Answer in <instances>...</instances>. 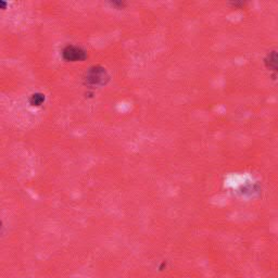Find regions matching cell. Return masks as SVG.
Returning <instances> with one entry per match:
<instances>
[{"label":"cell","mask_w":278,"mask_h":278,"mask_svg":"<svg viewBox=\"0 0 278 278\" xmlns=\"http://www.w3.org/2000/svg\"><path fill=\"white\" fill-rule=\"evenodd\" d=\"M85 80L89 85L99 86L106 84L107 81L109 80V75L104 68L92 67L87 71Z\"/></svg>","instance_id":"1"},{"label":"cell","mask_w":278,"mask_h":278,"mask_svg":"<svg viewBox=\"0 0 278 278\" xmlns=\"http://www.w3.org/2000/svg\"><path fill=\"white\" fill-rule=\"evenodd\" d=\"M44 100H45L44 95H42V94H34L32 96V98H31V104L33 106H39V105H42V103H43Z\"/></svg>","instance_id":"3"},{"label":"cell","mask_w":278,"mask_h":278,"mask_svg":"<svg viewBox=\"0 0 278 278\" xmlns=\"http://www.w3.org/2000/svg\"><path fill=\"white\" fill-rule=\"evenodd\" d=\"M62 55L67 61H82L87 57L86 51L76 46H67L62 51Z\"/></svg>","instance_id":"2"}]
</instances>
